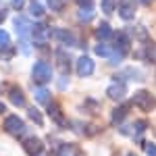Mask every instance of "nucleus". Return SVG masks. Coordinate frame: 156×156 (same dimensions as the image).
<instances>
[{
  "label": "nucleus",
  "instance_id": "10",
  "mask_svg": "<svg viewBox=\"0 0 156 156\" xmlns=\"http://www.w3.org/2000/svg\"><path fill=\"white\" fill-rule=\"evenodd\" d=\"M119 17L123 21H131L133 17H135V4H133V0H121Z\"/></svg>",
  "mask_w": 156,
  "mask_h": 156
},
{
  "label": "nucleus",
  "instance_id": "27",
  "mask_svg": "<svg viewBox=\"0 0 156 156\" xmlns=\"http://www.w3.org/2000/svg\"><path fill=\"white\" fill-rule=\"evenodd\" d=\"M133 125H135V131H133V133H142L146 127H148V123H146V121H135Z\"/></svg>",
  "mask_w": 156,
  "mask_h": 156
},
{
  "label": "nucleus",
  "instance_id": "30",
  "mask_svg": "<svg viewBox=\"0 0 156 156\" xmlns=\"http://www.w3.org/2000/svg\"><path fill=\"white\" fill-rule=\"evenodd\" d=\"M2 112H4V104L0 102V115H2Z\"/></svg>",
  "mask_w": 156,
  "mask_h": 156
},
{
  "label": "nucleus",
  "instance_id": "1",
  "mask_svg": "<svg viewBox=\"0 0 156 156\" xmlns=\"http://www.w3.org/2000/svg\"><path fill=\"white\" fill-rule=\"evenodd\" d=\"M131 104L140 110H144V112H152V110H156V96L150 94L148 90H140V92L133 94Z\"/></svg>",
  "mask_w": 156,
  "mask_h": 156
},
{
  "label": "nucleus",
  "instance_id": "9",
  "mask_svg": "<svg viewBox=\"0 0 156 156\" xmlns=\"http://www.w3.org/2000/svg\"><path fill=\"white\" fill-rule=\"evenodd\" d=\"M125 94H127V87H125L123 81H115V83L108 85V90H106V96L110 100H123Z\"/></svg>",
  "mask_w": 156,
  "mask_h": 156
},
{
  "label": "nucleus",
  "instance_id": "8",
  "mask_svg": "<svg viewBox=\"0 0 156 156\" xmlns=\"http://www.w3.org/2000/svg\"><path fill=\"white\" fill-rule=\"evenodd\" d=\"M50 36H52V29L48 25H44V23L31 25V37L36 42H46V40H50Z\"/></svg>",
  "mask_w": 156,
  "mask_h": 156
},
{
  "label": "nucleus",
  "instance_id": "29",
  "mask_svg": "<svg viewBox=\"0 0 156 156\" xmlns=\"http://www.w3.org/2000/svg\"><path fill=\"white\" fill-rule=\"evenodd\" d=\"M4 19H6V11H2V9H0V23H2Z\"/></svg>",
  "mask_w": 156,
  "mask_h": 156
},
{
  "label": "nucleus",
  "instance_id": "25",
  "mask_svg": "<svg viewBox=\"0 0 156 156\" xmlns=\"http://www.w3.org/2000/svg\"><path fill=\"white\" fill-rule=\"evenodd\" d=\"M144 150H146V154H148V156H156V144H152V142H146Z\"/></svg>",
  "mask_w": 156,
  "mask_h": 156
},
{
  "label": "nucleus",
  "instance_id": "19",
  "mask_svg": "<svg viewBox=\"0 0 156 156\" xmlns=\"http://www.w3.org/2000/svg\"><path fill=\"white\" fill-rule=\"evenodd\" d=\"M92 17H94V9H79V12H77L79 21H92Z\"/></svg>",
  "mask_w": 156,
  "mask_h": 156
},
{
  "label": "nucleus",
  "instance_id": "26",
  "mask_svg": "<svg viewBox=\"0 0 156 156\" xmlns=\"http://www.w3.org/2000/svg\"><path fill=\"white\" fill-rule=\"evenodd\" d=\"M148 58L152 60V62H156V44H152V42L148 46Z\"/></svg>",
  "mask_w": 156,
  "mask_h": 156
},
{
  "label": "nucleus",
  "instance_id": "17",
  "mask_svg": "<svg viewBox=\"0 0 156 156\" xmlns=\"http://www.w3.org/2000/svg\"><path fill=\"white\" fill-rule=\"evenodd\" d=\"M112 36V29H110V25L108 23H100L96 29V37L98 40H108V37Z\"/></svg>",
  "mask_w": 156,
  "mask_h": 156
},
{
  "label": "nucleus",
  "instance_id": "23",
  "mask_svg": "<svg viewBox=\"0 0 156 156\" xmlns=\"http://www.w3.org/2000/svg\"><path fill=\"white\" fill-rule=\"evenodd\" d=\"M9 44H11V36L4 29H0V48H6Z\"/></svg>",
  "mask_w": 156,
  "mask_h": 156
},
{
  "label": "nucleus",
  "instance_id": "13",
  "mask_svg": "<svg viewBox=\"0 0 156 156\" xmlns=\"http://www.w3.org/2000/svg\"><path fill=\"white\" fill-rule=\"evenodd\" d=\"M56 58H58V71L62 75H69V71H71V58L62 50H56Z\"/></svg>",
  "mask_w": 156,
  "mask_h": 156
},
{
  "label": "nucleus",
  "instance_id": "7",
  "mask_svg": "<svg viewBox=\"0 0 156 156\" xmlns=\"http://www.w3.org/2000/svg\"><path fill=\"white\" fill-rule=\"evenodd\" d=\"M52 37L58 40L60 44H65V46H79L75 34H73V31H67V29H54V31H52Z\"/></svg>",
  "mask_w": 156,
  "mask_h": 156
},
{
  "label": "nucleus",
  "instance_id": "28",
  "mask_svg": "<svg viewBox=\"0 0 156 156\" xmlns=\"http://www.w3.org/2000/svg\"><path fill=\"white\" fill-rule=\"evenodd\" d=\"M23 4H25V0H12V6H15L17 11H21V9H23Z\"/></svg>",
  "mask_w": 156,
  "mask_h": 156
},
{
  "label": "nucleus",
  "instance_id": "21",
  "mask_svg": "<svg viewBox=\"0 0 156 156\" xmlns=\"http://www.w3.org/2000/svg\"><path fill=\"white\" fill-rule=\"evenodd\" d=\"M117 9V0H102V12L110 15V12Z\"/></svg>",
  "mask_w": 156,
  "mask_h": 156
},
{
  "label": "nucleus",
  "instance_id": "5",
  "mask_svg": "<svg viewBox=\"0 0 156 156\" xmlns=\"http://www.w3.org/2000/svg\"><path fill=\"white\" fill-rule=\"evenodd\" d=\"M94 60L90 58V56H79L77 58V67H75V71L79 77H90L92 73H94Z\"/></svg>",
  "mask_w": 156,
  "mask_h": 156
},
{
  "label": "nucleus",
  "instance_id": "2",
  "mask_svg": "<svg viewBox=\"0 0 156 156\" xmlns=\"http://www.w3.org/2000/svg\"><path fill=\"white\" fill-rule=\"evenodd\" d=\"M4 131L12 135V137H23L25 131H27V127H25V123L21 117H17V115H9L6 119H4Z\"/></svg>",
  "mask_w": 156,
  "mask_h": 156
},
{
  "label": "nucleus",
  "instance_id": "15",
  "mask_svg": "<svg viewBox=\"0 0 156 156\" xmlns=\"http://www.w3.org/2000/svg\"><path fill=\"white\" fill-rule=\"evenodd\" d=\"M15 27H17L19 36H27V34H31V25H29V21H27L25 17H17V19H15Z\"/></svg>",
  "mask_w": 156,
  "mask_h": 156
},
{
  "label": "nucleus",
  "instance_id": "12",
  "mask_svg": "<svg viewBox=\"0 0 156 156\" xmlns=\"http://www.w3.org/2000/svg\"><path fill=\"white\" fill-rule=\"evenodd\" d=\"M9 100H11L15 106H25V96L21 92V87H9Z\"/></svg>",
  "mask_w": 156,
  "mask_h": 156
},
{
  "label": "nucleus",
  "instance_id": "22",
  "mask_svg": "<svg viewBox=\"0 0 156 156\" xmlns=\"http://www.w3.org/2000/svg\"><path fill=\"white\" fill-rule=\"evenodd\" d=\"M27 115H29V119H31V121H36V125H40V127L44 125V119H42V115L37 112L36 108H29V110H27Z\"/></svg>",
  "mask_w": 156,
  "mask_h": 156
},
{
  "label": "nucleus",
  "instance_id": "11",
  "mask_svg": "<svg viewBox=\"0 0 156 156\" xmlns=\"http://www.w3.org/2000/svg\"><path fill=\"white\" fill-rule=\"evenodd\" d=\"M48 115H50V119L54 121L56 125H60V127H67V121H65V117H62V112H60V106H58V104L50 102V104H48Z\"/></svg>",
  "mask_w": 156,
  "mask_h": 156
},
{
  "label": "nucleus",
  "instance_id": "18",
  "mask_svg": "<svg viewBox=\"0 0 156 156\" xmlns=\"http://www.w3.org/2000/svg\"><path fill=\"white\" fill-rule=\"evenodd\" d=\"M36 100L40 104H50V92L48 90H44V87H40L36 92Z\"/></svg>",
  "mask_w": 156,
  "mask_h": 156
},
{
  "label": "nucleus",
  "instance_id": "31",
  "mask_svg": "<svg viewBox=\"0 0 156 156\" xmlns=\"http://www.w3.org/2000/svg\"><path fill=\"white\" fill-rule=\"evenodd\" d=\"M142 2H144V4H152V0H142Z\"/></svg>",
  "mask_w": 156,
  "mask_h": 156
},
{
  "label": "nucleus",
  "instance_id": "14",
  "mask_svg": "<svg viewBox=\"0 0 156 156\" xmlns=\"http://www.w3.org/2000/svg\"><path fill=\"white\" fill-rule=\"evenodd\" d=\"M127 112H129V106H127V104H123V106H117L115 110H112V115H110V121H112L115 125H119L121 121L127 117Z\"/></svg>",
  "mask_w": 156,
  "mask_h": 156
},
{
  "label": "nucleus",
  "instance_id": "24",
  "mask_svg": "<svg viewBox=\"0 0 156 156\" xmlns=\"http://www.w3.org/2000/svg\"><path fill=\"white\" fill-rule=\"evenodd\" d=\"M50 9L52 11H62V6H65V0H48Z\"/></svg>",
  "mask_w": 156,
  "mask_h": 156
},
{
  "label": "nucleus",
  "instance_id": "6",
  "mask_svg": "<svg viewBox=\"0 0 156 156\" xmlns=\"http://www.w3.org/2000/svg\"><path fill=\"white\" fill-rule=\"evenodd\" d=\"M23 150L27 156H40L42 150H44V144H42L40 137H27L23 142Z\"/></svg>",
  "mask_w": 156,
  "mask_h": 156
},
{
  "label": "nucleus",
  "instance_id": "16",
  "mask_svg": "<svg viewBox=\"0 0 156 156\" xmlns=\"http://www.w3.org/2000/svg\"><path fill=\"white\" fill-rule=\"evenodd\" d=\"M96 54L112 60V56H115V48H112V44H98L96 46Z\"/></svg>",
  "mask_w": 156,
  "mask_h": 156
},
{
  "label": "nucleus",
  "instance_id": "20",
  "mask_svg": "<svg viewBox=\"0 0 156 156\" xmlns=\"http://www.w3.org/2000/svg\"><path fill=\"white\" fill-rule=\"evenodd\" d=\"M29 12H31L34 17H42V15H44V6H42L37 0H34V2L29 4Z\"/></svg>",
  "mask_w": 156,
  "mask_h": 156
},
{
  "label": "nucleus",
  "instance_id": "3",
  "mask_svg": "<svg viewBox=\"0 0 156 156\" xmlns=\"http://www.w3.org/2000/svg\"><path fill=\"white\" fill-rule=\"evenodd\" d=\"M31 79L40 85L48 83L50 79H52V69H50V65L46 60H37L36 65H34V69H31Z\"/></svg>",
  "mask_w": 156,
  "mask_h": 156
},
{
  "label": "nucleus",
  "instance_id": "4",
  "mask_svg": "<svg viewBox=\"0 0 156 156\" xmlns=\"http://www.w3.org/2000/svg\"><path fill=\"white\" fill-rule=\"evenodd\" d=\"M129 37H127V34H117V37H115V44H112V48H115V56H112V60L110 62H121V60L127 56V52H129Z\"/></svg>",
  "mask_w": 156,
  "mask_h": 156
}]
</instances>
